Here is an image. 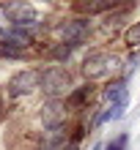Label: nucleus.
I'll list each match as a JSON object with an SVG mask.
<instances>
[{
	"label": "nucleus",
	"mask_w": 140,
	"mask_h": 150,
	"mask_svg": "<svg viewBox=\"0 0 140 150\" xmlns=\"http://www.w3.org/2000/svg\"><path fill=\"white\" fill-rule=\"evenodd\" d=\"M30 60H36V55H30V52H25V49H17V47H11V44L0 41V63H30Z\"/></svg>",
	"instance_id": "nucleus-8"
},
{
	"label": "nucleus",
	"mask_w": 140,
	"mask_h": 150,
	"mask_svg": "<svg viewBox=\"0 0 140 150\" xmlns=\"http://www.w3.org/2000/svg\"><path fill=\"white\" fill-rule=\"evenodd\" d=\"M129 142H132V134L129 131H118L104 139V150H129Z\"/></svg>",
	"instance_id": "nucleus-11"
},
{
	"label": "nucleus",
	"mask_w": 140,
	"mask_h": 150,
	"mask_svg": "<svg viewBox=\"0 0 140 150\" xmlns=\"http://www.w3.org/2000/svg\"><path fill=\"white\" fill-rule=\"evenodd\" d=\"M66 150H83V147H77V145H66Z\"/></svg>",
	"instance_id": "nucleus-14"
},
{
	"label": "nucleus",
	"mask_w": 140,
	"mask_h": 150,
	"mask_svg": "<svg viewBox=\"0 0 140 150\" xmlns=\"http://www.w3.org/2000/svg\"><path fill=\"white\" fill-rule=\"evenodd\" d=\"M39 79H41L39 63L17 68L3 82V98L6 101H25V98H30V96H36L39 93Z\"/></svg>",
	"instance_id": "nucleus-4"
},
{
	"label": "nucleus",
	"mask_w": 140,
	"mask_h": 150,
	"mask_svg": "<svg viewBox=\"0 0 140 150\" xmlns=\"http://www.w3.org/2000/svg\"><path fill=\"white\" fill-rule=\"evenodd\" d=\"M39 96L41 101H63L72 87L80 82L77 74L66 66H47V63H39Z\"/></svg>",
	"instance_id": "nucleus-3"
},
{
	"label": "nucleus",
	"mask_w": 140,
	"mask_h": 150,
	"mask_svg": "<svg viewBox=\"0 0 140 150\" xmlns=\"http://www.w3.org/2000/svg\"><path fill=\"white\" fill-rule=\"evenodd\" d=\"M36 123H39V131H47V128H58L63 123L72 120V115L66 112V104L63 101H41L36 109Z\"/></svg>",
	"instance_id": "nucleus-6"
},
{
	"label": "nucleus",
	"mask_w": 140,
	"mask_h": 150,
	"mask_svg": "<svg viewBox=\"0 0 140 150\" xmlns=\"http://www.w3.org/2000/svg\"><path fill=\"white\" fill-rule=\"evenodd\" d=\"M121 66H124V57L118 52H113L107 47H91L83 52V57L77 60V79L80 82H107L113 76H121Z\"/></svg>",
	"instance_id": "nucleus-2"
},
{
	"label": "nucleus",
	"mask_w": 140,
	"mask_h": 150,
	"mask_svg": "<svg viewBox=\"0 0 140 150\" xmlns=\"http://www.w3.org/2000/svg\"><path fill=\"white\" fill-rule=\"evenodd\" d=\"M91 150H104V142H96V145H93Z\"/></svg>",
	"instance_id": "nucleus-13"
},
{
	"label": "nucleus",
	"mask_w": 140,
	"mask_h": 150,
	"mask_svg": "<svg viewBox=\"0 0 140 150\" xmlns=\"http://www.w3.org/2000/svg\"><path fill=\"white\" fill-rule=\"evenodd\" d=\"M96 96H99V85H91V82H77L72 87V93L63 98L66 104V112L72 117H85L88 120L91 109L96 107Z\"/></svg>",
	"instance_id": "nucleus-5"
},
{
	"label": "nucleus",
	"mask_w": 140,
	"mask_h": 150,
	"mask_svg": "<svg viewBox=\"0 0 140 150\" xmlns=\"http://www.w3.org/2000/svg\"><path fill=\"white\" fill-rule=\"evenodd\" d=\"M121 47L126 52H140V16L132 19V25L121 33Z\"/></svg>",
	"instance_id": "nucleus-10"
},
{
	"label": "nucleus",
	"mask_w": 140,
	"mask_h": 150,
	"mask_svg": "<svg viewBox=\"0 0 140 150\" xmlns=\"http://www.w3.org/2000/svg\"><path fill=\"white\" fill-rule=\"evenodd\" d=\"M88 134H91L88 120H85V117H72V126H69V145L83 147V142L88 139Z\"/></svg>",
	"instance_id": "nucleus-9"
},
{
	"label": "nucleus",
	"mask_w": 140,
	"mask_h": 150,
	"mask_svg": "<svg viewBox=\"0 0 140 150\" xmlns=\"http://www.w3.org/2000/svg\"><path fill=\"white\" fill-rule=\"evenodd\" d=\"M99 36V25L91 16L83 14H63L58 19H50V30H47V41L52 44H69L74 49H91V44Z\"/></svg>",
	"instance_id": "nucleus-1"
},
{
	"label": "nucleus",
	"mask_w": 140,
	"mask_h": 150,
	"mask_svg": "<svg viewBox=\"0 0 140 150\" xmlns=\"http://www.w3.org/2000/svg\"><path fill=\"white\" fill-rule=\"evenodd\" d=\"M137 68H140V52H129V55L124 57V66H121V76L132 82V76L137 74Z\"/></svg>",
	"instance_id": "nucleus-12"
},
{
	"label": "nucleus",
	"mask_w": 140,
	"mask_h": 150,
	"mask_svg": "<svg viewBox=\"0 0 140 150\" xmlns=\"http://www.w3.org/2000/svg\"><path fill=\"white\" fill-rule=\"evenodd\" d=\"M6 28V22H3V14H0V30H3Z\"/></svg>",
	"instance_id": "nucleus-15"
},
{
	"label": "nucleus",
	"mask_w": 140,
	"mask_h": 150,
	"mask_svg": "<svg viewBox=\"0 0 140 150\" xmlns=\"http://www.w3.org/2000/svg\"><path fill=\"white\" fill-rule=\"evenodd\" d=\"M96 101H99V107L118 104V101H129V79H124V76H113V79H107V82H102Z\"/></svg>",
	"instance_id": "nucleus-7"
}]
</instances>
